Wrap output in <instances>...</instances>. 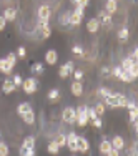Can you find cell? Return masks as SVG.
I'll use <instances>...</instances> for the list:
<instances>
[{
    "instance_id": "1",
    "label": "cell",
    "mask_w": 138,
    "mask_h": 156,
    "mask_svg": "<svg viewBox=\"0 0 138 156\" xmlns=\"http://www.w3.org/2000/svg\"><path fill=\"white\" fill-rule=\"evenodd\" d=\"M128 101L130 100L123 93H113V91H110V95L107 98H103L105 106H110V108H126Z\"/></svg>"
},
{
    "instance_id": "2",
    "label": "cell",
    "mask_w": 138,
    "mask_h": 156,
    "mask_svg": "<svg viewBox=\"0 0 138 156\" xmlns=\"http://www.w3.org/2000/svg\"><path fill=\"white\" fill-rule=\"evenodd\" d=\"M18 153H20V156H35V136H25Z\"/></svg>"
},
{
    "instance_id": "3",
    "label": "cell",
    "mask_w": 138,
    "mask_h": 156,
    "mask_svg": "<svg viewBox=\"0 0 138 156\" xmlns=\"http://www.w3.org/2000/svg\"><path fill=\"white\" fill-rule=\"evenodd\" d=\"M87 110L88 106L87 105H80L78 108L75 110V116H77V125L80 128H85L88 125V115H87Z\"/></svg>"
},
{
    "instance_id": "4",
    "label": "cell",
    "mask_w": 138,
    "mask_h": 156,
    "mask_svg": "<svg viewBox=\"0 0 138 156\" xmlns=\"http://www.w3.org/2000/svg\"><path fill=\"white\" fill-rule=\"evenodd\" d=\"M22 90H24V93L27 95H33L37 90H38V81H37L35 76H28L24 80V85H22Z\"/></svg>"
},
{
    "instance_id": "5",
    "label": "cell",
    "mask_w": 138,
    "mask_h": 156,
    "mask_svg": "<svg viewBox=\"0 0 138 156\" xmlns=\"http://www.w3.org/2000/svg\"><path fill=\"white\" fill-rule=\"evenodd\" d=\"M62 121L67 125H75L77 116H75V108L73 106H65L62 111Z\"/></svg>"
},
{
    "instance_id": "6",
    "label": "cell",
    "mask_w": 138,
    "mask_h": 156,
    "mask_svg": "<svg viewBox=\"0 0 138 156\" xmlns=\"http://www.w3.org/2000/svg\"><path fill=\"white\" fill-rule=\"evenodd\" d=\"M50 17H52V9H50V5L43 3V5H40L38 9H37V18H38V22H47V23H48Z\"/></svg>"
},
{
    "instance_id": "7",
    "label": "cell",
    "mask_w": 138,
    "mask_h": 156,
    "mask_svg": "<svg viewBox=\"0 0 138 156\" xmlns=\"http://www.w3.org/2000/svg\"><path fill=\"white\" fill-rule=\"evenodd\" d=\"M67 148L72 153H78V135L75 131H70L67 135Z\"/></svg>"
},
{
    "instance_id": "8",
    "label": "cell",
    "mask_w": 138,
    "mask_h": 156,
    "mask_svg": "<svg viewBox=\"0 0 138 156\" xmlns=\"http://www.w3.org/2000/svg\"><path fill=\"white\" fill-rule=\"evenodd\" d=\"M83 13L85 10L83 9H75L72 13H70V27H78L83 20Z\"/></svg>"
},
{
    "instance_id": "9",
    "label": "cell",
    "mask_w": 138,
    "mask_h": 156,
    "mask_svg": "<svg viewBox=\"0 0 138 156\" xmlns=\"http://www.w3.org/2000/svg\"><path fill=\"white\" fill-rule=\"evenodd\" d=\"M73 70H75V63H73V62H67L65 65H62L60 68H58V76H60L62 80H65V78H68L73 73Z\"/></svg>"
},
{
    "instance_id": "10",
    "label": "cell",
    "mask_w": 138,
    "mask_h": 156,
    "mask_svg": "<svg viewBox=\"0 0 138 156\" xmlns=\"http://www.w3.org/2000/svg\"><path fill=\"white\" fill-rule=\"evenodd\" d=\"M37 32L42 35V38L43 40H47V38H50V35H52V27H50V23H47V22H37Z\"/></svg>"
},
{
    "instance_id": "11",
    "label": "cell",
    "mask_w": 138,
    "mask_h": 156,
    "mask_svg": "<svg viewBox=\"0 0 138 156\" xmlns=\"http://www.w3.org/2000/svg\"><path fill=\"white\" fill-rule=\"evenodd\" d=\"M95 18L100 22V25H105V27H111V22H113V20H111V15H108L103 9L98 10V13H96Z\"/></svg>"
},
{
    "instance_id": "12",
    "label": "cell",
    "mask_w": 138,
    "mask_h": 156,
    "mask_svg": "<svg viewBox=\"0 0 138 156\" xmlns=\"http://www.w3.org/2000/svg\"><path fill=\"white\" fill-rule=\"evenodd\" d=\"M126 110H128V121L130 123H135V120L138 118V105L135 101H128Z\"/></svg>"
},
{
    "instance_id": "13",
    "label": "cell",
    "mask_w": 138,
    "mask_h": 156,
    "mask_svg": "<svg viewBox=\"0 0 138 156\" xmlns=\"http://www.w3.org/2000/svg\"><path fill=\"white\" fill-rule=\"evenodd\" d=\"M57 62H58L57 50H53V48L47 50L45 51V63H47V65H57Z\"/></svg>"
},
{
    "instance_id": "14",
    "label": "cell",
    "mask_w": 138,
    "mask_h": 156,
    "mask_svg": "<svg viewBox=\"0 0 138 156\" xmlns=\"http://www.w3.org/2000/svg\"><path fill=\"white\" fill-rule=\"evenodd\" d=\"M88 151H90V141L85 136H78V153L87 154Z\"/></svg>"
},
{
    "instance_id": "15",
    "label": "cell",
    "mask_w": 138,
    "mask_h": 156,
    "mask_svg": "<svg viewBox=\"0 0 138 156\" xmlns=\"http://www.w3.org/2000/svg\"><path fill=\"white\" fill-rule=\"evenodd\" d=\"M110 143H111V148L117 150V151H122L123 148H125V140H123V136H120V135H115Z\"/></svg>"
},
{
    "instance_id": "16",
    "label": "cell",
    "mask_w": 138,
    "mask_h": 156,
    "mask_svg": "<svg viewBox=\"0 0 138 156\" xmlns=\"http://www.w3.org/2000/svg\"><path fill=\"white\" fill-rule=\"evenodd\" d=\"M2 17L5 18L7 23H9V22H15V18H17V9H13V7L5 9V10H3V13H2Z\"/></svg>"
},
{
    "instance_id": "17",
    "label": "cell",
    "mask_w": 138,
    "mask_h": 156,
    "mask_svg": "<svg viewBox=\"0 0 138 156\" xmlns=\"http://www.w3.org/2000/svg\"><path fill=\"white\" fill-rule=\"evenodd\" d=\"M111 150H113V148H111V143H110L107 138H103V140L98 143V151H100V154H105V156H107Z\"/></svg>"
},
{
    "instance_id": "18",
    "label": "cell",
    "mask_w": 138,
    "mask_h": 156,
    "mask_svg": "<svg viewBox=\"0 0 138 156\" xmlns=\"http://www.w3.org/2000/svg\"><path fill=\"white\" fill-rule=\"evenodd\" d=\"M87 30H88V33H96L100 30V22L96 20L95 17L87 20Z\"/></svg>"
},
{
    "instance_id": "19",
    "label": "cell",
    "mask_w": 138,
    "mask_h": 156,
    "mask_svg": "<svg viewBox=\"0 0 138 156\" xmlns=\"http://www.w3.org/2000/svg\"><path fill=\"white\" fill-rule=\"evenodd\" d=\"M70 91H72L73 96H82L83 95V83L82 81H73L70 85Z\"/></svg>"
},
{
    "instance_id": "20",
    "label": "cell",
    "mask_w": 138,
    "mask_h": 156,
    "mask_svg": "<svg viewBox=\"0 0 138 156\" xmlns=\"http://www.w3.org/2000/svg\"><path fill=\"white\" fill-rule=\"evenodd\" d=\"M15 90H17V88H15V85H13V83H12V80H9V78H7L5 81H3V83H2V88H0V91H3L5 95L13 93Z\"/></svg>"
},
{
    "instance_id": "21",
    "label": "cell",
    "mask_w": 138,
    "mask_h": 156,
    "mask_svg": "<svg viewBox=\"0 0 138 156\" xmlns=\"http://www.w3.org/2000/svg\"><path fill=\"white\" fill-rule=\"evenodd\" d=\"M22 120H24V123H27V125H33L35 123V111H33L32 108L28 110V111H25L24 115H22Z\"/></svg>"
},
{
    "instance_id": "22",
    "label": "cell",
    "mask_w": 138,
    "mask_h": 156,
    "mask_svg": "<svg viewBox=\"0 0 138 156\" xmlns=\"http://www.w3.org/2000/svg\"><path fill=\"white\" fill-rule=\"evenodd\" d=\"M128 37H130L128 27H122L120 30L117 32V38H118V42H120V43H125L126 40H128Z\"/></svg>"
},
{
    "instance_id": "23",
    "label": "cell",
    "mask_w": 138,
    "mask_h": 156,
    "mask_svg": "<svg viewBox=\"0 0 138 156\" xmlns=\"http://www.w3.org/2000/svg\"><path fill=\"white\" fill-rule=\"evenodd\" d=\"M30 72L33 73V75H43V72H45L43 63L42 62H33L30 65Z\"/></svg>"
},
{
    "instance_id": "24",
    "label": "cell",
    "mask_w": 138,
    "mask_h": 156,
    "mask_svg": "<svg viewBox=\"0 0 138 156\" xmlns=\"http://www.w3.org/2000/svg\"><path fill=\"white\" fill-rule=\"evenodd\" d=\"M103 10H105L108 15H113V13L118 10V3L115 2V0H108V2L105 3V9H103Z\"/></svg>"
},
{
    "instance_id": "25",
    "label": "cell",
    "mask_w": 138,
    "mask_h": 156,
    "mask_svg": "<svg viewBox=\"0 0 138 156\" xmlns=\"http://www.w3.org/2000/svg\"><path fill=\"white\" fill-rule=\"evenodd\" d=\"M12 70L13 68L9 65V62H7L5 58H0V73H3V75H10Z\"/></svg>"
},
{
    "instance_id": "26",
    "label": "cell",
    "mask_w": 138,
    "mask_h": 156,
    "mask_svg": "<svg viewBox=\"0 0 138 156\" xmlns=\"http://www.w3.org/2000/svg\"><path fill=\"white\" fill-rule=\"evenodd\" d=\"M60 96H62V93H60V90H58V88H52V90L47 93V98L50 100L52 103L58 101V100H60Z\"/></svg>"
},
{
    "instance_id": "27",
    "label": "cell",
    "mask_w": 138,
    "mask_h": 156,
    "mask_svg": "<svg viewBox=\"0 0 138 156\" xmlns=\"http://www.w3.org/2000/svg\"><path fill=\"white\" fill-rule=\"evenodd\" d=\"M47 151H48V153H50L52 156H57L58 153H60V148H58V144L55 143L53 140H52L50 143L47 144Z\"/></svg>"
},
{
    "instance_id": "28",
    "label": "cell",
    "mask_w": 138,
    "mask_h": 156,
    "mask_svg": "<svg viewBox=\"0 0 138 156\" xmlns=\"http://www.w3.org/2000/svg\"><path fill=\"white\" fill-rule=\"evenodd\" d=\"M93 110H95L96 116L100 118V116H103V115H105V111H107V106H105V103H103V101H98L95 106H93Z\"/></svg>"
},
{
    "instance_id": "29",
    "label": "cell",
    "mask_w": 138,
    "mask_h": 156,
    "mask_svg": "<svg viewBox=\"0 0 138 156\" xmlns=\"http://www.w3.org/2000/svg\"><path fill=\"white\" fill-rule=\"evenodd\" d=\"M133 65H135V63H133V62L130 60L128 57H126V58H123V60H122V65H120V68L123 70V72H126V73H128L130 70L133 68Z\"/></svg>"
},
{
    "instance_id": "30",
    "label": "cell",
    "mask_w": 138,
    "mask_h": 156,
    "mask_svg": "<svg viewBox=\"0 0 138 156\" xmlns=\"http://www.w3.org/2000/svg\"><path fill=\"white\" fill-rule=\"evenodd\" d=\"M32 106H30V103H27V101H22V103H18V106H17V113H18V116H22V115L25 113V111H28Z\"/></svg>"
},
{
    "instance_id": "31",
    "label": "cell",
    "mask_w": 138,
    "mask_h": 156,
    "mask_svg": "<svg viewBox=\"0 0 138 156\" xmlns=\"http://www.w3.org/2000/svg\"><path fill=\"white\" fill-rule=\"evenodd\" d=\"M55 143L58 144V148H63V146H67V135H63V133H60V135H57L55 136Z\"/></svg>"
},
{
    "instance_id": "32",
    "label": "cell",
    "mask_w": 138,
    "mask_h": 156,
    "mask_svg": "<svg viewBox=\"0 0 138 156\" xmlns=\"http://www.w3.org/2000/svg\"><path fill=\"white\" fill-rule=\"evenodd\" d=\"M118 80L123 81V83H132V81H135V78H133L130 73H126V72H122V75L118 76Z\"/></svg>"
},
{
    "instance_id": "33",
    "label": "cell",
    "mask_w": 138,
    "mask_h": 156,
    "mask_svg": "<svg viewBox=\"0 0 138 156\" xmlns=\"http://www.w3.org/2000/svg\"><path fill=\"white\" fill-rule=\"evenodd\" d=\"M5 60H7V62H9V65H10V66H12V68H13V66H15V65H17V55H15V53H13V51H10V53H7V57H5Z\"/></svg>"
},
{
    "instance_id": "34",
    "label": "cell",
    "mask_w": 138,
    "mask_h": 156,
    "mask_svg": "<svg viewBox=\"0 0 138 156\" xmlns=\"http://www.w3.org/2000/svg\"><path fill=\"white\" fill-rule=\"evenodd\" d=\"M70 13L72 12H63L60 18H58V22H60L62 25H70Z\"/></svg>"
},
{
    "instance_id": "35",
    "label": "cell",
    "mask_w": 138,
    "mask_h": 156,
    "mask_svg": "<svg viewBox=\"0 0 138 156\" xmlns=\"http://www.w3.org/2000/svg\"><path fill=\"white\" fill-rule=\"evenodd\" d=\"M10 153V148L5 141H0V156H9Z\"/></svg>"
},
{
    "instance_id": "36",
    "label": "cell",
    "mask_w": 138,
    "mask_h": 156,
    "mask_svg": "<svg viewBox=\"0 0 138 156\" xmlns=\"http://www.w3.org/2000/svg\"><path fill=\"white\" fill-rule=\"evenodd\" d=\"M12 83L15 85V88H22V85H24V78H22V75H13Z\"/></svg>"
},
{
    "instance_id": "37",
    "label": "cell",
    "mask_w": 138,
    "mask_h": 156,
    "mask_svg": "<svg viewBox=\"0 0 138 156\" xmlns=\"http://www.w3.org/2000/svg\"><path fill=\"white\" fill-rule=\"evenodd\" d=\"M72 76H73V81H82V80H83V72L78 70V68H75V70H73V73H72Z\"/></svg>"
},
{
    "instance_id": "38",
    "label": "cell",
    "mask_w": 138,
    "mask_h": 156,
    "mask_svg": "<svg viewBox=\"0 0 138 156\" xmlns=\"http://www.w3.org/2000/svg\"><path fill=\"white\" fill-rule=\"evenodd\" d=\"M73 5L77 7V9H87L88 7V0H73Z\"/></svg>"
},
{
    "instance_id": "39",
    "label": "cell",
    "mask_w": 138,
    "mask_h": 156,
    "mask_svg": "<svg viewBox=\"0 0 138 156\" xmlns=\"http://www.w3.org/2000/svg\"><path fill=\"white\" fill-rule=\"evenodd\" d=\"M72 53L77 55V57H83L85 51H83V48H82L80 45H73V47H72Z\"/></svg>"
},
{
    "instance_id": "40",
    "label": "cell",
    "mask_w": 138,
    "mask_h": 156,
    "mask_svg": "<svg viewBox=\"0 0 138 156\" xmlns=\"http://www.w3.org/2000/svg\"><path fill=\"white\" fill-rule=\"evenodd\" d=\"M15 55H17V58H25V57H27V48H25L24 45H22V47H18Z\"/></svg>"
},
{
    "instance_id": "41",
    "label": "cell",
    "mask_w": 138,
    "mask_h": 156,
    "mask_svg": "<svg viewBox=\"0 0 138 156\" xmlns=\"http://www.w3.org/2000/svg\"><path fill=\"white\" fill-rule=\"evenodd\" d=\"M87 115H88V121H93V120H96V118H98V116H96V113H95V110H93V106L87 110Z\"/></svg>"
},
{
    "instance_id": "42",
    "label": "cell",
    "mask_w": 138,
    "mask_h": 156,
    "mask_svg": "<svg viewBox=\"0 0 138 156\" xmlns=\"http://www.w3.org/2000/svg\"><path fill=\"white\" fill-rule=\"evenodd\" d=\"M128 58H130V60H132L133 63H138V47L132 51V53H130V57H128Z\"/></svg>"
},
{
    "instance_id": "43",
    "label": "cell",
    "mask_w": 138,
    "mask_h": 156,
    "mask_svg": "<svg viewBox=\"0 0 138 156\" xmlns=\"http://www.w3.org/2000/svg\"><path fill=\"white\" fill-rule=\"evenodd\" d=\"M130 75H132L133 78H135V80H136V78H138V63H135V65H133V68L132 70H130Z\"/></svg>"
},
{
    "instance_id": "44",
    "label": "cell",
    "mask_w": 138,
    "mask_h": 156,
    "mask_svg": "<svg viewBox=\"0 0 138 156\" xmlns=\"http://www.w3.org/2000/svg\"><path fill=\"white\" fill-rule=\"evenodd\" d=\"M98 95L102 96V98H107V96L110 95V90H108V88H100V90H98Z\"/></svg>"
},
{
    "instance_id": "45",
    "label": "cell",
    "mask_w": 138,
    "mask_h": 156,
    "mask_svg": "<svg viewBox=\"0 0 138 156\" xmlns=\"http://www.w3.org/2000/svg\"><path fill=\"white\" fill-rule=\"evenodd\" d=\"M122 72H123V70L120 68V66H115V68H111V75H113V76H120L122 75Z\"/></svg>"
},
{
    "instance_id": "46",
    "label": "cell",
    "mask_w": 138,
    "mask_h": 156,
    "mask_svg": "<svg viewBox=\"0 0 138 156\" xmlns=\"http://www.w3.org/2000/svg\"><path fill=\"white\" fill-rule=\"evenodd\" d=\"M102 125H103L102 118H96V120L92 121V126H93V128H102Z\"/></svg>"
},
{
    "instance_id": "47",
    "label": "cell",
    "mask_w": 138,
    "mask_h": 156,
    "mask_svg": "<svg viewBox=\"0 0 138 156\" xmlns=\"http://www.w3.org/2000/svg\"><path fill=\"white\" fill-rule=\"evenodd\" d=\"M102 75H103V78H108L111 75V70L108 68V66H103V68H102Z\"/></svg>"
},
{
    "instance_id": "48",
    "label": "cell",
    "mask_w": 138,
    "mask_h": 156,
    "mask_svg": "<svg viewBox=\"0 0 138 156\" xmlns=\"http://www.w3.org/2000/svg\"><path fill=\"white\" fill-rule=\"evenodd\" d=\"M5 27H7V22H5V18H3L2 15H0V32H3V30H5Z\"/></svg>"
},
{
    "instance_id": "49",
    "label": "cell",
    "mask_w": 138,
    "mask_h": 156,
    "mask_svg": "<svg viewBox=\"0 0 138 156\" xmlns=\"http://www.w3.org/2000/svg\"><path fill=\"white\" fill-rule=\"evenodd\" d=\"M107 156H120V151H117V150H111L110 153H108Z\"/></svg>"
},
{
    "instance_id": "50",
    "label": "cell",
    "mask_w": 138,
    "mask_h": 156,
    "mask_svg": "<svg viewBox=\"0 0 138 156\" xmlns=\"http://www.w3.org/2000/svg\"><path fill=\"white\" fill-rule=\"evenodd\" d=\"M133 126H135V131H136V135H138V118L135 120V123H133Z\"/></svg>"
},
{
    "instance_id": "51",
    "label": "cell",
    "mask_w": 138,
    "mask_h": 156,
    "mask_svg": "<svg viewBox=\"0 0 138 156\" xmlns=\"http://www.w3.org/2000/svg\"><path fill=\"white\" fill-rule=\"evenodd\" d=\"M72 156H77V154H72Z\"/></svg>"
},
{
    "instance_id": "52",
    "label": "cell",
    "mask_w": 138,
    "mask_h": 156,
    "mask_svg": "<svg viewBox=\"0 0 138 156\" xmlns=\"http://www.w3.org/2000/svg\"><path fill=\"white\" fill-rule=\"evenodd\" d=\"M136 156H138V154H136Z\"/></svg>"
}]
</instances>
